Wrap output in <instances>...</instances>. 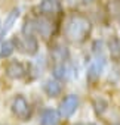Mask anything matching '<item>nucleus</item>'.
Here are the masks:
<instances>
[{"label": "nucleus", "instance_id": "1", "mask_svg": "<svg viewBox=\"0 0 120 125\" xmlns=\"http://www.w3.org/2000/svg\"><path fill=\"white\" fill-rule=\"evenodd\" d=\"M65 37L73 43L83 41L90 32V22L82 15H73L65 24Z\"/></svg>", "mask_w": 120, "mask_h": 125}, {"label": "nucleus", "instance_id": "2", "mask_svg": "<svg viewBox=\"0 0 120 125\" xmlns=\"http://www.w3.org/2000/svg\"><path fill=\"white\" fill-rule=\"evenodd\" d=\"M12 41L15 44V49H18L24 54L33 56L39 50V43H37L34 35H30V34H22V35H18V37L15 35V38Z\"/></svg>", "mask_w": 120, "mask_h": 125}, {"label": "nucleus", "instance_id": "3", "mask_svg": "<svg viewBox=\"0 0 120 125\" xmlns=\"http://www.w3.org/2000/svg\"><path fill=\"white\" fill-rule=\"evenodd\" d=\"M11 109L14 112V115L21 119V121H28V118L31 116V107H30V103L27 102V99L24 96H16L14 97L12 100V104H11Z\"/></svg>", "mask_w": 120, "mask_h": 125}, {"label": "nucleus", "instance_id": "4", "mask_svg": "<svg viewBox=\"0 0 120 125\" xmlns=\"http://www.w3.org/2000/svg\"><path fill=\"white\" fill-rule=\"evenodd\" d=\"M77 107H79V97L76 94H70L61 102V106H59V115L64 116V118H70L77 110Z\"/></svg>", "mask_w": 120, "mask_h": 125}, {"label": "nucleus", "instance_id": "5", "mask_svg": "<svg viewBox=\"0 0 120 125\" xmlns=\"http://www.w3.org/2000/svg\"><path fill=\"white\" fill-rule=\"evenodd\" d=\"M25 74H27L25 66L21 63V62H18V60L9 62L8 66H6V75L9 78H12V80H21V78L25 77Z\"/></svg>", "mask_w": 120, "mask_h": 125}, {"label": "nucleus", "instance_id": "6", "mask_svg": "<svg viewBox=\"0 0 120 125\" xmlns=\"http://www.w3.org/2000/svg\"><path fill=\"white\" fill-rule=\"evenodd\" d=\"M18 18H19V9H18V8L12 9V10L8 13V16H6V19H5L3 27L0 28V34H2V37H3V35H6V34L9 32V30L15 25V22H16V19H18Z\"/></svg>", "mask_w": 120, "mask_h": 125}, {"label": "nucleus", "instance_id": "7", "mask_svg": "<svg viewBox=\"0 0 120 125\" xmlns=\"http://www.w3.org/2000/svg\"><path fill=\"white\" fill-rule=\"evenodd\" d=\"M102 69H104V60H102V59L95 60L93 63L90 65V68L88 69V80H89L90 83H95V81L101 77Z\"/></svg>", "mask_w": 120, "mask_h": 125}, {"label": "nucleus", "instance_id": "8", "mask_svg": "<svg viewBox=\"0 0 120 125\" xmlns=\"http://www.w3.org/2000/svg\"><path fill=\"white\" fill-rule=\"evenodd\" d=\"M58 122H59V113L55 109L49 107L42 113L40 125H58Z\"/></svg>", "mask_w": 120, "mask_h": 125}, {"label": "nucleus", "instance_id": "9", "mask_svg": "<svg viewBox=\"0 0 120 125\" xmlns=\"http://www.w3.org/2000/svg\"><path fill=\"white\" fill-rule=\"evenodd\" d=\"M34 27H36V34H40L42 37H49L50 31H52V25L50 21L40 18V19H34Z\"/></svg>", "mask_w": 120, "mask_h": 125}, {"label": "nucleus", "instance_id": "10", "mask_svg": "<svg viewBox=\"0 0 120 125\" xmlns=\"http://www.w3.org/2000/svg\"><path fill=\"white\" fill-rule=\"evenodd\" d=\"M39 9L45 15H52L59 10V2L58 0H42V3L39 5Z\"/></svg>", "mask_w": 120, "mask_h": 125}, {"label": "nucleus", "instance_id": "11", "mask_svg": "<svg viewBox=\"0 0 120 125\" xmlns=\"http://www.w3.org/2000/svg\"><path fill=\"white\" fill-rule=\"evenodd\" d=\"M61 91H62V87H61V84H59L56 80H49L46 84H45V93L49 96V97H58L59 94H61Z\"/></svg>", "mask_w": 120, "mask_h": 125}, {"label": "nucleus", "instance_id": "12", "mask_svg": "<svg viewBox=\"0 0 120 125\" xmlns=\"http://www.w3.org/2000/svg\"><path fill=\"white\" fill-rule=\"evenodd\" d=\"M108 49H110V54L114 60L120 59V40L117 37H111L108 41Z\"/></svg>", "mask_w": 120, "mask_h": 125}, {"label": "nucleus", "instance_id": "13", "mask_svg": "<svg viewBox=\"0 0 120 125\" xmlns=\"http://www.w3.org/2000/svg\"><path fill=\"white\" fill-rule=\"evenodd\" d=\"M14 52H15L14 41H3L2 47H0V57H2V59H8V57L12 56Z\"/></svg>", "mask_w": 120, "mask_h": 125}, {"label": "nucleus", "instance_id": "14", "mask_svg": "<svg viewBox=\"0 0 120 125\" xmlns=\"http://www.w3.org/2000/svg\"><path fill=\"white\" fill-rule=\"evenodd\" d=\"M53 77H55L56 80H65V78L68 77V69L64 66V63L56 65V66L53 68Z\"/></svg>", "mask_w": 120, "mask_h": 125}, {"label": "nucleus", "instance_id": "15", "mask_svg": "<svg viewBox=\"0 0 120 125\" xmlns=\"http://www.w3.org/2000/svg\"><path fill=\"white\" fill-rule=\"evenodd\" d=\"M93 106H95V110H96V113H102V112L107 109V103H105L102 99H99V100H95Z\"/></svg>", "mask_w": 120, "mask_h": 125}, {"label": "nucleus", "instance_id": "16", "mask_svg": "<svg viewBox=\"0 0 120 125\" xmlns=\"http://www.w3.org/2000/svg\"><path fill=\"white\" fill-rule=\"evenodd\" d=\"M73 125H86V124H73Z\"/></svg>", "mask_w": 120, "mask_h": 125}, {"label": "nucleus", "instance_id": "17", "mask_svg": "<svg viewBox=\"0 0 120 125\" xmlns=\"http://www.w3.org/2000/svg\"><path fill=\"white\" fill-rule=\"evenodd\" d=\"M86 125H96V124H86Z\"/></svg>", "mask_w": 120, "mask_h": 125}, {"label": "nucleus", "instance_id": "18", "mask_svg": "<svg viewBox=\"0 0 120 125\" xmlns=\"http://www.w3.org/2000/svg\"><path fill=\"white\" fill-rule=\"evenodd\" d=\"M85 2H92V0H85Z\"/></svg>", "mask_w": 120, "mask_h": 125}, {"label": "nucleus", "instance_id": "19", "mask_svg": "<svg viewBox=\"0 0 120 125\" xmlns=\"http://www.w3.org/2000/svg\"><path fill=\"white\" fill-rule=\"evenodd\" d=\"M119 22H120V16H119Z\"/></svg>", "mask_w": 120, "mask_h": 125}, {"label": "nucleus", "instance_id": "20", "mask_svg": "<svg viewBox=\"0 0 120 125\" xmlns=\"http://www.w3.org/2000/svg\"><path fill=\"white\" fill-rule=\"evenodd\" d=\"M0 38H2V34H0Z\"/></svg>", "mask_w": 120, "mask_h": 125}]
</instances>
